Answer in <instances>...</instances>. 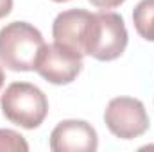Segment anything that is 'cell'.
Returning a JSON list of instances; mask_svg holds the SVG:
<instances>
[{
  "mask_svg": "<svg viewBox=\"0 0 154 152\" xmlns=\"http://www.w3.org/2000/svg\"><path fill=\"white\" fill-rule=\"evenodd\" d=\"M136 32L147 41H154V0H140L133 11Z\"/></svg>",
  "mask_w": 154,
  "mask_h": 152,
  "instance_id": "cell-8",
  "label": "cell"
},
{
  "mask_svg": "<svg viewBox=\"0 0 154 152\" xmlns=\"http://www.w3.org/2000/svg\"><path fill=\"white\" fill-rule=\"evenodd\" d=\"M97 147V132L84 120H63L50 134V149L54 152H95Z\"/></svg>",
  "mask_w": 154,
  "mask_h": 152,
  "instance_id": "cell-7",
  "label": "cell"
},
{
  "mask_svg": "<svg viewBox=\"0 0 154 152\" xmlns=\"http://www.w3.org/2000/svg\"><path fill=\"white\" fill-rule=\"evenodd\" d=\"M88 2H91V5L99 9H113V7H118L120 4H124L125 0H88Z\"/></svg>",
  "mask_w": 154,
  "mask_h": 152,
  "instance_id": "cell-10",
  "label": "cell"
},
{
  "mask_svg": "<svg viewBox=\"0 0 154 152\" xmlns=\"http://www.w3.org/2000/svg\"><path fill=\"white\" fill-rule=\"evenodd\" d=\"M104 122L111 134L120 140H133L142 136L151 123L143 102L133 97L111 99L104 111Z\"/></svg>",
  "mask_w": 154,
  "mask_h": 152,
  "instance_id": "cell-4",
  "label": "cell"
},
{
  "mask_svg": "<svg viewBox=\"0 0 154 152\" xmlns=\"http://www.w3.org/2000/svg\"><path fill=\"white\" fill-rule=\"evenodd\" d=\"M54 2H68V0H54Z\"/></svg>",
  "mask_w": 154,
  "mask_h": 152,
  "instance_id": "cell-13",
  "label": "cell"
},
{
  "mask_svg": "<svg viewBox=\"0 0 154 152\" xmlns=\"http://www.w3.org/2000/svg\"><path fill=\"white\" fill-rule=\"evenodd\" d=\"M29 143L13 129H0V152H27Z\"/></svg>",
  "mask_w": 154,
  "mask_h": 152,
  "instance_id": "cell-9",
  "label": "cell"
},
{
  "mask_svg": "<svg viewBox=\"0 0 154 152\" xmlns=\"http://www.w3.org/2000/svg\"><path fill=\"white\" fill-rule=\"evenodd\" d=\"M43 45V34L34 25L11 22L0 29V63L13 72H31Z\"/></svg>",
  "mask_w": 154,
  "mask_h": 152,
  "instance_id": "cell-1",
  "label": "cell"
},
{
  "mask_svg": "<svg viewBox=\"0 0 154 152\" xmlns=\"http://www.w3.org/2000/svg\"><path fill=\"white\" fill-rule=\"evenodd\" d=\"M4 81H5V75H4V70H2V66H0V90H2V86H4Z\"/></svg>",
  "mask_w": 154,
  "mask_h": 152,
  "instance_id": "cell-12",
  "label": "cell"
},
{
  "mask_svg": "<svg viewBox=\"0 0 154 152\" xmlns=\"http://www.w3.org/2000/svg\"><path fill=\"white\" fill-rule=\"evenodd\" d=\"M13 9V0H0V20L7 16Z\"/></svg>",
  "mask_w": 154,
  "mask_h": 152,
  "instance_id": "cell-11",
  "label": "cell"
},
{
  "mask_svg": "<svg viewBox=\"0 0 154 152\" xmlns=\"http://www.w3.org/2000/svg\"><path fill=\"white\" fill-rule=\"evenodd\" d=\"M95 25V13L84 9H68L56 16L52 23V38L56 43L77 52L81 57L88 56V45Z\"/></svg>",
  "mask_w": 154,
  "mask_h": 152,
  "instance_id": "cell-5",
  "label": "cell"
},
{
  "mask_svg": "<svg viewBox=\"0 0 154 152\" xmlns=\"http://www.w3.org/2000/svg\"><path fill=\"white\" fill-rule=\"evenodd\" d=\"M34 70L52 84H70L82 70V57L56 41L52 45L45 43L34 65Z\"/></svg>",
  "mask_w": 154,
  "mask_h": 152,
  "instance_id": "cell-6",
  "label": "cell"
},
{
  "mask_svg": "<svg viewBox=\"0 0 154 152\" xmlns=\"http://www.w3.org/2000/svg\"><path fill=\"white\" fill-rule=\"evenodd\" d=\"M127 29L124 18L116 13H95V25L88 45V56L97 61H113L120 57L127 47Z\"/></svg>",
  "mask_w": 154,
  "mask_h": 152,
  "instance_id": "cell-3",
  "label": "cell"
},
{
  "mask_svg": "<svg viewBox=\"0 0 154 152\" xmlns=\"http://www.w3.org/2000/svg\"><path fill=\"white\" fill-rule=\"evenodd\" d=\"M0 108L4 116L23 129H36L48 113V100L38 86L31 82H13L5 88Z\"/></svg>",
  "mask_w": 154,
  "mask_h": 152,
  "instance_id": "cell-2",
  "label": "cell"
}]
</instances>
